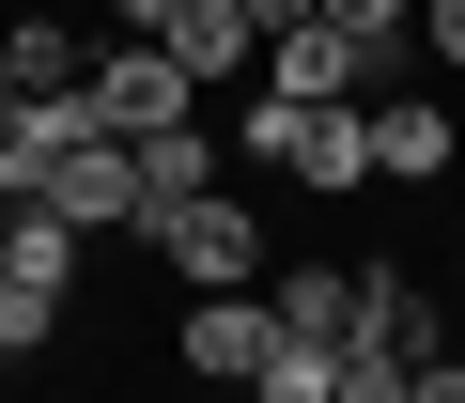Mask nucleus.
<instances>
[{"label": "nucleus", "mask_w": 465, "mask_h": 403, "mask_svg": "<svg viewBox=\"0 0 465 403\" xmlns=\"http://www.w3.org/2000/svg\"><path fill=\"white\" fill-rule=\"evenodd\" d=\"M403 403H465V357H450V341H434V357H419V388H403Z\"/></svg>", "instance_id": "nucleus-14"}, {"label": "nucleus", "mask_w": 465, "mask_h": 403, "mask_svg": "<svg viewBox=\"0 0 465 403\" xmlns=\"http://www.w3.org/2000/svg\"><path fill=\"white\" fill-rule=\"evenodd\" d=\"M326 32H357V47H419V0H326Z\"/></svg>", "instance_id": "nucleus-12"}, {"label": "nucleus", "mask_w": 465, "mask_h": 403, "mask_svg": "<svg viewBox=\"0 0 465 403\" xmlns=\"http://www.w3.org/2000/svg\"><path fill=\"white\" fill-rule=\"evenodd\" d=\"M450 155H465V124H450L419 78H388V93H372V186H434Z\"/></svg>", "instance_id": "nucleus-4"}, {"label": "nucleus", "mask_w": 465, "mask_h": 403, "mask_svg": "<svg viewBox=\"0 0 465 403\" xmlns=\"http://www.w3.org/2000/svg\"><path fill=\"white\" fill-rule=\"evenodd\" d=\"M217 403H232V388H217Z\"/></svg>", "instance_id": "nucleus-19"}, {"label": "nucleus", "mask_w": 465, "mask_h": 403, "mask_svg": "<svg viewBox=\"0 0 465 403\" xmlns=\"http://www.w3.org/2000/svg\"><path fill=\"white\" fill-rule=\"evenodd\" d=\"M280 357V310H264V280L249 295H186V372L202 388H232V403H249V372Z\"/></svg>", "instance_id": "nucleus-3"}, {"label": "nucleus", "mask_w": 465, "mask_h": 403, "mask_svg": "<svg viewBox=\"0 0 465 403\" xmlns=\"http://www.w3.org/2000/svg\"><path fill=\"white\" fill-rule=\"evenodd\" d=\"M249 16H264V47H280V32H311V16H326V0H249Z\"/></svg>", "instance_id": "nucleus-15"}, {"label": "nucleus", "mask_w": 465, "mask_h": 403, "mask_svg": "<svg viewBox=\"0 0 465 403\" xmlns=\"http://www.w3.org/2000/svg\"><path fill=\"white\" fill-rule=\"evenodd\" d=\"M155 47L217 93V78H249V63H264V16H249V0H171V32H155Z\"/></svg>", "instance_id": "nucleus-6"}, {"label": "nucleus", "mask_w": 465, "mask_h": 403, "mask_svg": "<svg viewBox=\"0 0 465 403\" xmlns=\"http://www.w3.org/2000/svg\"><path fill=\"white\" fill-rule=\"evenodd\" d=\"M202 109V78L155 47V32H124V47H94V124H124V140H155V124H186Z\"/></svg>", "instance_id": "nucleus-2"}, {"label": "nucleus", "mask_w": 465, "mask_h": 403, "mask_svg": "<svg viewBox=\"0 0 465 403\" xmlns=\"http://www.w3.org/2000/svg\"><path fill=\"white\" fill-rule=\"evenodd\" d=\"M140 249H155V264H171L186 295H249V280H264V218H249V202H232V186H202L186 218H155Z\"/></svg>", "instance_id": "nucleus-1"}, {"label": "nucleus", "mask_w": 465, "mask_h": 403, "mask_svg": "<svg viewBox=\"0 0 465 403\" xmlns=\"http://www.w3.org/2000/svg\"><path fill=\"white\" fill-rule=\"evenodd\" d=\"M0 280L78 310V280H94V233H78V218H47V202H0Z\"/></svg>", "instance_id": "nucleus-5"}, {"label": "nucleus", "mask_w": 465, "mask_h": 403, "mask_svg": "<svg viewBox=\"0 0 465 403\" xmlns=\"http://www.w3.org/2000/svg\"><path fill=\"white\" fill-rule=\"evenodd\" d=\"M0 16H16V0H0Z\"/></svg>", "instance_id": "nucleus-18"}, {"label": "nucleus", "mask_w": 465, "mask_h": 403, "mask_svg": "<svg viewBox=\"0 0 465 403\" xmlns=\"http://www.w3.org/2000/svg\"><path fill=\"white\" fill-rule=\"evenodd\" d=\"M419 63H465V0H419Z\"/></svg>", "instance_id": "nucleus-13"}, {"label": "nucleus", "mask_w": 465, "mask_h": 403, "mask_svg": "<svg viewBox=\"0 0 465 403\" xmlns=\"http://www.w3.org/2000/svg\"><path fill=\"white\" fill-rule=\"evenodd\" d=\"M0 372H16V341H0Z\"/></svg>", "instance_id": "nucleus-17"}, {"label": "nucleus", "mask_w": 465, "mask_h": 403, "mask_svg": "<svg viewBox=\"0 0 465 403\" xmlns=\"http://www.w3.org/2000/svg\"><path fill=\"white\" fill-rule=\"evenodd\" d=\"M109 16H124V32H171V0H109Z\"/></svg>", "instance_id": "nucleus-16"}, {"label": "nucleus", "mask_w": 465, "mask_h": 403, "mask_svg": "<svg viewBox=\"0 0 465 403\" xmlns=\"http://www.w3.org/2000/svg\"><path fill=\"white\" fill-rule=\"evenodd\" d=\"M249 403H341V357H326V341H280V357L249 372Z\"/></svg>", "instance_id": "nucleus-11"}, {"label": "nucleus", "mask_w": 465, "mask_h": 403, "mask_svg": "<svg viewBox=\"0 0 465 403\" xmlns=\"http://www.w3.org/2000/svg\"><path fill=\"white\" fill-rule=\"evenodd\" d=\"M202 186H217V124L186 109V124H155V140H140V233H155V218H186Z\"/></svg>", "instance_id": "nucleus-7"}, {"label": "nucleus", "mask_w": 465, "mask_h": 403, "mask_svg": "<svg viewBox=\"0 0 465 403\" xmlns=\"http://www.w3.org/2000/svg\"><path fill=\"white\" fill-rule=\"evenodd\" d=\"M419 357H434V341H403V326H357V341H341V403H403V388H419Z\"/></svg>", "instance_id": "nucleus-10"}, {"label": "nucleus", "mask_w": 465, "mask_h": 403, "mask_svg": "<svg viewBox=\"0 0 465 403\" xmlns=\"http://www.w3.org/2000/svg\"><path fill=\"white\" fill-rule=\"evenodd\" d=\"M0 78H16V93H78V78H94V32H63V16H0Z\"/></svg>", "instance_id": "nucleus-8"}, {"label": "nucleus", "mask_w": 465, "mask_h": 403, "mask_svg": "<svg viewBox=\"0 0 465 403\" xmlns=\"http://www.w3.org/2000/svg\"><path fill=\"white\" fill-rule=\"evenodd\" d=\"M264 310H280V341H326V357L357 341V280H341V264H295V280H264Z\"/></svg>", "instance_id": "nucleus-9"}]
</instances>
